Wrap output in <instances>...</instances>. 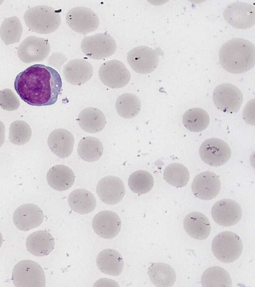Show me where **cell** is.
<instances>
[{
	"label": "cell",
	"instance_id": "15",
	"mask_svg": "<svg viewBox=\"0 0 255 287\" xmlns=\"http://www.w3.org/2000/svg\"><path fill=\"white\" fill-rule=\"evenodd\" d=\"M191 188L194 195L197 198L210 200L219 193L220 180L219 176L213 172H203L194 177Z\"/></svg>",
	"mask_w": 255,
	"mask_h": 287
},
{
	"label": "cell",
	"instance_id": "20",
	"mask_svg": "<svg viewBox=\"0 0 255 287\" xmlns=\"http://www.w3.org/2000/svg\"><path fill=\"white\" fill-rule=\"evenodd\" d=\"M51 151L61 158L69 157L72 153L74 138L70 132L65 129L53 131L47 140Z\"/></svg>",
	"mask_w": 255,
	"mask_h": 287
},
{
	"label": "cell",
	"instance_id": "28",
	"mask_svg": "<svg viewBox=\"0 0 255 287\" xmlns=\"http://www.w3.org/2000/svg\"><path fill=\"white\" fill-rule=\"evenodd\" d=\"M104 147L98 138L93 137L83 138L78 145L77 152L80 157L87 162L99 160L103 155Z\"/></svg>",
	"mask_w": 255,
	"mask_h": 287
},
{
	"label": "cell",
	"instance_id": "19",
	"mask_svg": "<svg viewBox=\"0 0 255 287\" xmlns=\"http://www.w3.org/2000/svg\"><path fill=\"white\" fill-rule=\"evenodd\" d=\"M65 79L73 85H81L88 82L92 77L93 68L92 65L84 59L70 60L63 69Z\"/></svg>",
	"mask_w": 255,
	"mask_h": 287
},
{
	"label": "cell",
	"instance_id": "23",
	"mask_svg": "<svg viewBox=\"0 0 255 287\" xmlns=\"http://www.w3.org/2000/svg\"><path fill=\"white\" fill-rule=\"evenodd\" d=\"M96 263L103 273L113 276H119L123 272L124 260L121 254L112 249H105L98 255Z\"/></svg>",
	"mask_w": 255,
	"mask_h": 287
},
{
	"label": "cell",
	"instance_id": "17",
	"mask_svg": "<svg viewBox=\"0 0 255 287\" xmlns=\"http://www.w3.org/2000/svg\"><path fill=\"white\" fill-rule=\"evenodd\" d=\"M44 216L42 210L37 205L27 203L18 207L13 215V223L19 230L27 231L41 225Z\"/></svg>",
	"mask_w": 255,
	"mask_h": 287
},
{
	"label": "cell",
	"instance_id": "1",
	"mask_svg": "<svg viewBox=\"0 0 255 287\" xmlns=\"http://www.w3.org/2000/svg\"><path fill=\"white\" fill-rule=\"evenodd\" d=\"M14 89L27 104L35 106L55 104L61 91L62 82L59 73L43 64H34L19 73Z\"/></svg>",
	"mask_w": 255,
	"mask_h": 287
},
{
	"label": "cell",
	"instance_id": "13",
	"mask_svg": "<svg viewBox=\"0 0 255 287\" xmlns=\"http://www.w3.org/2000/svg\"><path fill=\"white\" fill-rule=\"evenodd\" d=\"M50 51L48 40L35 36L26 37L17 48L18 58L26 63L43 61L48 56Z\"/></svg>",
	"mask_w": 255,
	"mask_h": 287
},
{
	"label": "cell",
	"instance_id": "27",
	"mask_svg": "<svg viewBox=\"0 0 255 287\" xmlns=\"http://www.w3.org/2000/svg\"><path fill=\"white\" fill-rule=\"evenodd\" d=\"M148 274L152 283L159 287H172L176 279L174 269L162 262L152 263L148 268Z\"/></svg>",
	"mask_w": 255,
	"mask_h": 287
},
{
	"label": "cell",
	"instance_id": "9",
	"mask_svg": "<svg viewBox=\"0 0 255 287\" xmlns=\"http://www.w3.org/2000/svg\"><path fill=\"white\" fill-rule=\"evenodd\" d=\"M66 22L75 31L84 35L98 28L99 17L91 8L84 6L72 8L66 13Z\"/></svg>",
	"mask_w": 255,
	"mask_h": 287
},
{
	"label": "cell",
	"instance_id": "11",
	"mask_svg": "<svg viewBox=\"0 0 255 287\" xmlns=\"http://www.w3.org/2000/svg\"><path fill=\"white\" fill-rule=\"evenodd\" d=\"M127 61L132 69L136 73L148 74L153 72L157 66L159 54L150 47L139 46L128 53Z\"/></svg>",
	"mask_w": 255,
	"mask_h": 287
},
{
	"label": "cell",
	"instance_id": "36",
	"mask_svg": "<svg viewBox=\"0 0 255 287\" xmlns=\"http://www.w3.org/2000/svg\"><path fill=\"white\" fill-rule=\"evenodd\" d=\"M20 105L19 100L9 89L0 91V107L6 111L17 110Z\"/></svg>",
	"mask_w": 255,
	"mask_h": 287
},
{
	"label": "cell",
	"instance_id": "34",
	"mask_svg": "<svg viewBox=\"0 0 255 287\" xmlns=\"http://www.w3.org/2000/svg\"><path fill=\"white\" fill-rule=\"evenodd\" d=\"M153 184V176L148 172L143 170L133 172L128 179L130 189L138 195L150 191Z\"/></svg>",
	"mask_w": 255,
	"mask_h": 287
},
{
	"label": "cell",
	"instance_id": "26",
	"mask_svg": "<svg viewBox=\"0 0 255 287\" xmlns=\"http://www.w3.org/2000/svg\"><path fill=\"white\" fill-rule=\"evenodd\" d=\"M68 201L71 209L81 214L92 212L97 205L93 193L84 188L77 189L71 192Z\"/></svg>",
	"mask_w": 255,
	"mask_h": 287
},
{
	"label": "cell",
	"instance_id": "31",
	"mask_svg": "<svg viewBox=\"0 0 255 287\" xmlns=\"http://www.w3.org/2000/svg\"><path fill=\"white\" fill-rule=\"evenodd\" d=\"M115 107L118 114L125 119H131L136 116L141 109L139 99L131 93H124L117 98Z\"/></svg>",
	"mask_w": 255,
	"mask_h": 287
},
{
	"label": "cell",
	"instance_id": "21",
	"mask_svg": "<svg viewBox=\"0 0 255 287\" xmlns=\"http://www.w3.org/2000/svg\"><path fill=\"white\" fill-rule=\"evenodd\" d=\"M183 226L187 233L196 240L206 239L211 232L209 219L199 212H192L186 215L183 220Z\"/></svg>",
	"mask_w": 255,
	"mask_h": 287
},
{
	"label": "cell",
	"instance_id": "12",
	"mask_svg": "<svg viewBox=\"0 0 255 287\" xmlns=\"http://www.w3.org/2000/svg\"><path fill=\"white\" fill-rule=\"evenodd\" d=\"M101 81L112 88L125 87L130 80V74L124 64L118 60H112L103 63L99 70Z\"/></svg>",
	"mask_w": 255,
	"mask_h": 287
},
{
	"label": "cell",
	"instance_id": "32",
	"mask_svg": "<svg viewBox=\"0 0 255 287\" xmlns=\"http://www.w3.org/2000/svg\"><path fill=\"white\" fill-rule=\"evenodd\" d=\"M189 177L187 168L179 163H172L168 165L163 171L164 179L177 188L185 186L188 183Z\"/></svg>",
	"mask_w": 255,
	"mask_h": 287
},
{
	"label": "cell",
	"instance_id": "5",
	"mask_svg": "<svg viewBox=\"0 0 255 287\" xmlns=\"http://www.w3.org/2000/svg\"><path fill=\"white\" fill-rule=\"evenodd\" d=\"M12 281L16 287H45L44 271L36 262L29 260L19 261L12 272Z\"/></svg>",
	"mask_w": 255,
	"mask_h": 287
},
{
	"label": "cell",
	"instance_id": "4",
	"mask_svg": "<svg viewBox=\"0 0 255 287\" xmlns=\"http://www.w3.org/2000/svg\"><path fill=\"white\" fill-rule=\"evenodd\" d=\"M243 249L240 237L231 231H224L217 234L212 243L214 255L220 261L230 263L241 256Z\"/></svg>",
	"mask_w": 255,
	"mask_h": 287
},
{
	"label": "cell",
	"instance_id": "38",
	"mask_svg": "<svg viewBox=\"0 0 255 287\" xmlns=\"http://www.w3.org/2000/svg\"><path fill=\"white\" fill-rule=\"evenodd\" d=\"M2 242H3L2 236L1 233L0 232V247L2 245Z\"/></svg>",
	"mask_w": 255,
	"mask_h": 287
},
{
	"label": "cell",
	"instance_id": "18",
	"mask_svg": "<svg viewBox=\"0 0 255 287\" xmlns=\"http://www.w3.org/2000/svg\"><path fill=\"white\" fill-rule=\"evenodd\" d=\"M95 233L105 239L116 237L121 229V221L119 215L113 211L106 210L97 213L92 220Z\"/></svg>",
	"mask_w": 255,
	"mask_h": 287
},
{
	"label": "cell",
	"instance_id": "30",
	"mask_svg": "<svg viewBox=\"0 0 255 287\" xmlns=\"http://www.w3.org/2000/svg\"><path fill=\"white\" fill-rule=\"evenodd\" d=\"M201 283L205 287L232 286V281L228 272L219 266H213L206 269L202 275Z\"/></svg>",
	"mask_w": 255,
	"mask_h": 287
},
{
	"label": "cell",
	"instance_id": "3",
	"mask_svg": "<svg viewBox=\"0 0 255 287\" xmlns=\"http://www.w3.org/2000/svg\"><path fill=\"white\" fill-rule=\"evenodd\" d=\"M23 19L28 28L40 34L55 31L60 26L61 20L58 10L44 5L29 8L25 12Z\"/></svg>",
	"mask_w": 255,
	"mask_h": 287
},
{
	"label": "cell",
	"instance_id": "7",
	"mask_svg": "<svg viewBox=\"0 0 255 287\" xmlns=\"http://www.w3.org/2000/svg\"><path fill=\"white\" fill-rule=\"evenodd\" d=\"M213 100L220 110L233 114L240 110L243 96L237 87L230 83H223L217 86L214 89Z\"/></svg>",
	"mask_w": 255,
	"mask_h": 287
},
{
	"label": "cell",
	"instance_id": "10",
	"mask_svg": "<svg viewBox=\"0 0 255 287\" xmlns=\"http://www.w3.org/2000/svg\"><path fill=\"white\" fill-rule=\"evenodd\" d=\"M199 153L202 160L206 164L219 166L228 161L231 155V150L223 140L210 138L201 144Z\"/></svg>",
	"mask_w": 255,
	"mask_h": 287
},
{
	"label": "cell",
	"instance_id": "14",
	"mask_svg": "<svg viewBox=\"0 0 255 287\" xmlns=\"http://www.w3.org/2000/svg\"><path fill=\"white\" fill-rule=\"evenodd\" d=\"M243 211L241 206L235 201L224 199L217 201L211 209L212 217L222 226H231L241 219Z\"/></svg>",
	"mask_w": 255,
	"mask_h": 287
},
{
	"label": "cell",
	"instance_id": "29",
	"mask_svg": "<svg viewBox=\"0 0 255 287\" xmlns=\"http://www.w3.org/2000/svg\"><path fill=\"white\" fill-rule=\"evenodd\" d=\"M185 127L192 132H200L206 129L210 123L209 114L203 109L193 108L187 110L182 117Z\"/></svg>",
	"mask_w": 255,
	"mask_h": 287
},
{
	"label": "cell",
	"instance_id": "8",
	"mask_svg": "<svg viewBox=\"0 0 255 287\" xmlns=\"http://www.w3.org/2000/svg\"><path fill=\"white\" fill-rule=\"evenodd\" d=\"M225 20L237 29L249 28L255 24V8L248 2L236 1L228 5L223 12Z\"/></svg>",
	"mask_w": 255,
	"mask_h": 287
},
{
	"label": "cell",
	"instance_id": "33",
	"mask_svg": "<svg viewBox=\"0 0 255 287\" xmlns=\"http://www.w3.org/2000/svg\"><path fill=\"white\" fill-rule=\"evenodd\" d=\"M22 32L21 23L15 16L5 18L0 27V38L6 45L19 42Z\"/></svg>",
	"mask_w": 255,
	"mask_h": 287
},
{
	"label": "cell",
	"instance_id": "25",
	"mask_svg": "<svg viewBox=\"0 0 255 287\" xmlns=\"http://www.w3.org/2000/svg\"><path fill=\"white\" fill-rule=\"evenodd\" d=\"M80 128L89 133H97L104 129L106 120L104 113L96 108H87L82 110L78 116Z\"/></svg>",
	"mask_w": 255,
	"mask_h": 287
},
{
	"label": "cell",
	"instance_id": "22",
	"mask_svg": "<svg viewBox=\"0 0 255 287\" xmlns=\"http://www.w3.org/2000/svg\"><path fill=\"white\" fill-rule=\"evenodd\" d=\"M54 246L53 237L44 230H38L32 233L26 240L27 251L37 257L48 255L53 250Z\"/></svg>",
	"mask_w": 255,
	"mask_h": 287
},
{
	"label": "cell",
	"instance_id": "35",
	"mask_svg": "<svg viewBox=\"0 0 255 287\" xmlns=\"http://www.w3.org/2000/svg\"><path fill=\"white\" fill-rule=\"evenodd\" d=\"M32 131L29 125L23 121L12 122L9 129V141L16 145H23L28 142L31 137Z\"/></svg>",
	"mask_w": 255,
	"mask_h": 287
},
{
	"label": "cell",
	"instance_id": "24",
	"mask_svg": "<svg viewBox=\"0 0 255 287\" xmlns=\"http://www.w3.org/2000/svg\"><path fill=\"white\" fill-rule=\"evenodd\" d=\"M75 178L72 169L62 164L56 165L50 168L46 176L49 185L59 191L70 188L74 183Z\"/></svg>",
	"mask_w": 255,
	"mask_h": 287
},
{
	"label": "cell",
	"instance_id": "2",
	"mask_svg": "<svg viewBox=\"0 0 255 287\" xmlns=\"http://www.w3.org/2000/svg\"><path fill=\"white\" fill-rule=\"evenodd\" d=\"M219 57L221 65L227 72L233 74L245 73L255 65V45L247 39L234 38L222 45Z\"/></svg>",
	"mask_w": 255,
	"mask_h": 287
},
{
	"label": "cell",
	"instance_id": "6",
	"mask_svg": "<svg viewBox=\"0 0 255 287\" xmlns=\"http://www.w3.org/2000/svg\"><path fill=\"white\" fill-rule=\"evenodd\" d=\"M117 47L115 40L107 32L85 37L81 44V50L87 57L97 60L112 56Z\"/></svg>",
	"mask_w": 255,
	"mask_h": 287
},
{
	"label": "cell",
	"instance_id": "37",
	"mask_svg": "<svg viewBox=\"0 0 255 287\" xmlns=\"http://www.w3.org/2000/svg\"><path fill=\"white\" fill-rule=\"evenodd\" d=\"M5 126L0 121V147L2 145L5 140Z\"/></svg>",
	"mask_w": 255,
	"mask_h": 287
},
{
	"label": "cell",
	"instance_id": "16",
	"mask_svg": "<svg viewBox=\"0 0 255 287\" xmlns=\"http://www.w3.org/2000/svg\"><path fill=\"white\" fill-rule=\"evenodd\" d=\"M96 192L100 200L108 205L120 202L125 194L123 181L115 176H107L102 178L97 183Z\"/></svg>",
	"mask_w": 255,
	"mask_h": 287
}]
</instances>
